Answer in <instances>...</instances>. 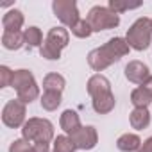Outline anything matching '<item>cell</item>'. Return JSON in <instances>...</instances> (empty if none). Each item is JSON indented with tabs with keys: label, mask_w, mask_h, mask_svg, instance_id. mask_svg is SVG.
Instances as JSON below:
<instances>
[{
	"label": "cell",
	"mask_w": 152,
	"mask_h": 152,
	"mask_svg": "<svg viewBox=\"0 0 152 152\" xmlns=\"http://www.w3.org/2000/svg\"><path fill=\"white\" fill-rule=\"evenodd\" d=\"M129 50L131 47L125 41V38H111L107 43H104L99 48H93L88 54V64L95 72H102L107 66H111L113 63L120 61L124 56H127Z\"/></svg>",
	"instance_id": "1"
},
{
	"label": "cell",
	"mask_w": 152,
	"mask_h": 152,
	"mask_svg": "<svg viewBox=\"0 0 152 152\" xmlns=\"http://www.w3.org/2000/svg\"><path fill=\"white\" fill-rule=\"evenodd\" d=\"M70 43V32L64 27H52L43 41V45L39 47V54L41 57L48 59V61H57L61 59V50L64 47H68Z\"/></svg>",
	"instance_id": "2"
},
{
	"label": "cell",
	"mask_w": 152,
	"mask_h": 152,
	"mask_svg": "<svg viewBox=\"0 0 152 152\" xmlns=\"http://www.w3.org/2000/svg\"><path fill=\"white\" fill-rule=\"evenodd\" d=\"M22 138L32 143H50L54 138V125L47 118H29L22 127Z\"/></svg>",
	"instance_id": "3"
},
{
	"label": "cell",
	"mask_w": 152,
	"mask_h": 152,
	"mask_svg": "<svg viewBox=\"0 0 152 152\" xmlns=\"http://www.w3.org/2000/svg\"><path fill=\"white\" fill-rule=\"evenodd\" d=\"M16 90V99H20L23 104H31L39 97V86L34 79L32 72L22 68V70H15V77H13V84Z\"/></svg>",
	"instance_id": "4"
},
{
	"label": "cell",
	"mask_w": 152,
	"mask_h": 152,
	"mask_svg": "<svg viewBox=\"0 0 152 152\" xmlns=\"http://www.w3.org/2000/svg\"><path fill=\"white\" fill-rule=\"evenodd\" d=\"M125 41L129 43L131 48L141 52V50H147L152 43V25H150V20L141 16L138 18L129 29H127V34H125Z\"/></svg>",
	"instance_id": "5"
},
{
	"label": "cell",
	"mask_w": 152,
	"mask_h": 152,
	"mask_svg": "<svg viewBox=\"0 0 152 152\" xmlns=\"http://www.w3.org/2000/svg\"><path fill=\"white\" fill-rule=\"evenodd\" d=\"M88 23L91 25L93 32H100V31H107V29H115L120 25V16L111 11L109 7L104 6H93L86 16Z\"/></svg>",
	"instance_id": "6"
},
{
	"label": "cell",
	"mask_w": 152,
	"mask_h": 152,
	"mask_svg": "<svg viewBox=\"0 0 152 152\" xmlns=\"http://www.w3.org/2000/svg\"><path fill=\"white\" fill-rule=\"evenodd\" d=\"M25 115H27L25 104L20 99H13L2 109V122H4V125H7L11 129H18V127H23V124L27 122Z\"/></svg>",
	"instance_id": "7"
},
{
	"label": "cell",
	"mask_w": 152,
	"mask_h": 152,
	"mask_svg": "<svg viewBox=\"0 0 152 152\" xmlns=\"http://www.w3.org/2000/svg\"><path fill=\"white\" fill-rule=\"evenodd\" d=\"M52 9H54V15L57 16V20L63 25L70 27V29L81 20L77 4H75L73 0H54V2H52Z\"/></svg>",
	"instance_id": "8"
},
{
	"label": "cell",
	"mask_w": 152,
	"mask_h": 152,
	"mask_svg": "<svg viewBox=\"0 0 152 152\" xmlns=\"http://www.w3.org/2000/svg\"><path fill=\"white\" fill-rule=\"evenodd\" d=\"M70 138H72L75 148H79V150H91L99 143V134H97V129L93 125H83Z\"/></svg>",
	"instance_id": "9"
},
{
	"label": "cell",
	"mask_w": 152,
	"mask_h": 152,
	"mask_svg": "<svg viewBox=\"0 0 152 152\" xmlns=\"http://www.w3.org/2000/svg\"><path fill=\"white\" fill-rule=\"evenodd\" d=\"M125 77H127V81L141 86L150 77V70L141 61H129L127 66H125Z\"/></svg>",
	"instance_id": "10"
},
{
	"label": "cell",
	"mask_w": 152,
	"mask_h": 152,
	"mask_svg": "<svg viewBox=\"0 0 152 152\" xmlns=\"http://www.w3.org/2000/svg\"><path fill=\"white\" fill-rule=\"evenodd\" d=\"M86 86H88V93H90L91 99L100 97V95H106V93H113V91H111V83H109V79L104 77L102 73L91 75Z\"/></svg>",
	"instance_id": "11"
},
{
	"label": "cell",
	"mask_w": 152,
	"mask_h": 152,
	"mask_svg": "<svg viewBox=\"0 0 152 152\" xmlns=\"http://www.w3.org/2000/svg\"><path fill=\"white\" fill-rule=\"evenodd\" d=\"M59 125H61V129L68 134V136H72L73 132H77L83 125H81V118H79V115L75 113L73 109H66V111H63V115H61V118H59Z\"/></svg>",
	"instance_id": "12"
},
{
	"label": "cell",
	"mask_w": 152,
	"mask_h": 152,
	"mask_svg": "<svg viewBox=\"0 0 152 152\" xmlns=\"http://www.w3.org/2000/svg\"><path fill=\"white\" fill-rule=\"evenodd\" d=\"M23 13L20 9H11L4 15L2 18V25H4V32H18L23 27Z\"/></svg>",
	"instance_id": "13"
},
{
	"label": "cell",
	"mask_w": 152,
	"mask_h": 152,
	"mask_svg": "<svg viewBox=\"0 0 152 152\" xmlns=\"http://www.w3.org/2000/svg\"><path fill=\"white\" fill-rule=\"evenodd\" d=\"M129 122H131V127L136 129V131H143L148 127L150 124V113H148V107H134L131 113H129Z\"/></svg>",
	"instance_id": "14"
},
{
	"label": "cell",
	"mask_w": 152,
	"mask_h": 152,
	"mask_svg": "<svg viewBox=\"0 0 152 152\" xmlns=\"http://www.w3.org/2000/svg\"><path fill=\"white\" fill-rule=\"evenodd\" d=\"M141 143L143 141L140 140V136L138 134H131V132H125V134H122L116 140V147L122 152H138L141 148Z\"/></svg>",
	"instance_id": "15"
},
{
	"label": "cell",
	"mask_w": 152,
	"mask_h": 152,
	"mask_svg": "<svg viewBox=\"0 0 152 152\" xmlns=\"http://www.w3.org/2000/svg\"><path fill=\"white\" fill-rule=\"evenodd\" d=\"M115 104H116V99L113 93H106V95H100V97H95L91 106L95 109V113L99 115H107L115 109Z\"/></svg>",
	"instance_id": "16"
},
{
	"label": "cell",
	"mask_w": 152,
	"mask_h": 152,
	"mask_svg": "<svg viewBox=\"0 0 152 152\" xmlns=\"http://www.w3.org/2000/svg\"><path fill=\"white\" fill-rule=\"evenodd\" d=\"M2 45L7 50H18L25 45V34L22 31L18 32H4L2 34Z\"/></svg>",
	"instance_id": "17"
},
{
	"label": "cell",
	"mask_w": 152,
	"mask_h": 152,
	"mask_svg": "<svg viewBox=\"0 0 152 152\" xmlns=\"http://www.w3.org/2000/svg\"><path fill=\"white\" fill-rule=\"evenodd\" d=\"M64 86H66V81L59 73H47L45 79H43V90L45 91H59V93H63Z\"/></svg>",
	"instance_id": "18"
},
{
	"label": "cell",
	"mask_w": 152,
	"mask_h": 152,
	"mask_svg": "<svg viewBox=\"0 0 152 152\" xmlns=\"http://www.w3.org/2000/svg\"><path fill=\"white\" fill-rule=\"evenodd\" d=\"M41 107L45 109V111H56L59 106H61V102H63V97H61V93L59 91H45L43 95H41Z\"/></svg>",
	"instance_id": "19"
},
{
	"label": "cell",
	"mask_w": 152,
	"mask_h": 152,
	"mask_svg": "<svg viewBox=\"0 0 152 152\" xmlns=\"http://www.w3.org/2000/svg\"><path fill=\"white\" fill-rule=\"evenodd\" d=\"M25 45L27 48H36V47H41L43 45V34L38 27H29L25 29Z\"/></svg>",
	"instance_id": "20"
},
{
	"label": "cell",
	"mask_w": 152,
	"mask_h": 152,
	"mask_svg": "<svg viewBox=\"0 0 152 152\" xmlns=\"http://www.w3.org/2000/svg\"><path fill=\"white\" fill-rule=\"evenodd\" d=\"M131 102H132L134 107H148V104L152 102V97L140 86V88L132 90V93H131Z\"/></svg>",
	"instance_id": "21"
},
{
	"label": "cell",
	"mask_w": 152,
	"mask_h": 152,
	"mask_svg": "<svg viewBox=\"0 0 152 152\" xmlns=\"http://www.w3.org/2000/svg\"><path fill=\"white\" fill-rule=\"evenodd\" d=\"M75 148L72 138L68 134H63V136H57L54 140V152H75Z\"/></svg>",
	"instance_id": "22"
},
{
	"label": "cell",
	"mask_w": 152,
	"mask_h": 152,
	"mask_svg": "<svg viewBox=\"0 0 152 152\" xmlns=\"http://www.w3.org/2000/svg\"><path fill=\"white\" fill-rule=\"evenodd\" d=\"M141 6V2H122V0H109V9L115 11L116 15L120 13H125V11H131V9H138Z\"/></svg>",
	"instance_id": "23"
},
{
	"label": "cell",
	"mask_w": 152,
	"mask_h": 152,
	"mask_svg": "<svg viewBox=\"0 0 152 152\" xmlns=\"http://www.w3.org/2000/svg\"><path fill=\"white\" fill-rule=\"evenodd\" d=\"M91 32H93V29H91V25L88 23V20H79L77 23L72 27V34H73V36H77V38H81V39L90 38Z\"/></svg>",
	"instance_id": "24"
},
{
	"label": "cell",
	"mask_w": 152,
	"mask_h": 152,
	"mask_svg": "<svg viewBox=\"0 0 152 152\" xmlns=\"http://www.w3.org/2000/svg\"><path fill=\"white\" fill-rule=\"evenodd\" d=\"M15 72L9 66H0V88H7L13 84Z\"/></svg>",
	"instance_id": "25"
},
{
	"label": "cell",
	"mask_w": 152,
	"mask_h": 152,
	"mask_svg": "<svg viewBox=\"0 0 152 152\" xmlns=\"http://www.w3.org/2000/svg\"><path fill=\"white\" fill-rule=\"evenodd\" d=\"M31 141L20 138V140H15L9 147V152H31L32 150V145H29Z\"/></svg>",
	"instance_id": "26"
},
{
	"label": "cell",
	"mask_w": 152,
	"mask_h": 152,
	"mask_svg": "<svg viewBox=\"0 0 152 152\" xmlns=\"http://www.w3.org/2000/svg\"><path fill=\"white\" fill-rule=\"evenodd\" d=\"M32 152H50L48 143H34L32 145Z\"/></svg>",
	"instance_id": "27"
},
{
	"label": "cell",
	"mask_w": 152,
	"mask_h": 152,
	"mask_svg": "<svg viewBox=\"0 0 152 152\" xmlns=\"http://www.w3.org/2000/svg\"><path fill=\"white\" fill-rule=\"evenodd\" d=\"M140 152H152V136H150V138H147V140L141 143Z\"/></svg>",
	"instance_id": "28"
},
{
	"label": "cell",
	"mask_w": 152,
	"mask_h": 152,
	"mask_svg": "<svg viewBox=\"0 0 152 152\" xmlns=\"http://www.w3.org/2000/svg\"><path fill=\"white\" fill-rule=\"evenodd\" d=\"M141 88H143V90H145V91H147L150 97H152V75H150V77H148V79H147V81L141 84Z\"/></svg>",
	"instance_id": "29"
},
{
	"label": "cell",
	"mask_w": 152,
	"mask_h": 152,
	"mask_svg": "<svg viewBox=\"0 0 152 152\" xmlns=\"http://www.w3.org/2000/svg\"><path fill=\"white\" fill-rule=\"evenodd\" d=\"M150 25H152V20H150Z\"/></svg>",
	"instance_id": "30"
},
{
	"label": "cell",
	"mask_w": 152,
	"mask_h": 152,
	"mask_svg": "<svg viewBox=\"0 0 152 152\" xmlns=\"http://www.w3.org/2000/svg\"><path fill=\"white\" fill-rule=\"evenodd\" d=\"M31 152H32V150H31Z\"/></svg>",
	"instance_id": "31"
},
{
	"label": "cell",
	"mask_w": 152,
	"mask_h": 152,
	"mask_svg": "<svg viewBox=\"0 0 152 152\" xmlns=\"http://www.w3.org/2000/svg\"><path fill=\"white\" fill-rule=\"evenodd\" d=\"M138 152H140V150H138Z\"/></svg>",
	"instance_id": "32"
}]
</instances>
